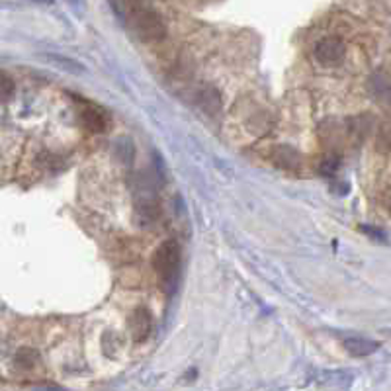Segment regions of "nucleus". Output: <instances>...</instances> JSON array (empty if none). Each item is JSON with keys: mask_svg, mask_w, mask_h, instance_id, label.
I'll return each mask as SVG.
<instances>
[{"mask_svg": "<svg viewBox=\"0 0 391 391\" xmlns=\"http://www.w3.org/2000/svg\"><path fill=\"white\" fill-rule=\"evenodd\" d=\"M180 247L177 241H164L163 245L155 251L153 256V268L159 276V284L164 290V293H175L180 280Z\"/></svg>", "mask_w": 391, "mask_h": 391, "instance_id": "f257e3e1", "label": "nucleus"}, {"mask_svg": "<svg viewBox=\"0 0 391 391\" xmlns=\"http://www.w3.org/2000/svg\"><path fill=\"white\" fill-rule=\"evenodd\" d=\"M131 25L135 36L147 43L161 41L166 36V25L161 20V16L147 6H141V2H137L135 8L131 10Z\"/></svg>", "mask_w": 391, "mask_h": 391, "instance_id": "f03ea898", "label": "nucleus"}, {"mask_svg": "<svg viewBox=\"0 0 391 391\" xmlns=\"http://www.w3.org/2000/svg\"><path fill=\"white\" fill-rule=\"evenodd\" d=\"M315 59L321 65H337L341 63L344 57V43L337 36H328V38L319 39L313 49Z\"/></svg>", "mask_w": 391, "mask_h": 391, "instance_id": "7ed1b4c3", "label": "nucleus"}, {"mask_svg": "<svg viewBox=\"0 0 391 391\" xmlns=\"http://www.w3.org/2000/svg\"><path fill=\"white\" fill-rule=\"evenodd\" d=\"M129 331H131L135 342H143L149 339L153 331V317L149 313V309L139 307V309L133 311V315L129 317Z\"/></svg>", "mask_w": 391, "mask_h": 391, "instance_id": "20e7f679", "label": "nucleus"}, {"mask_svg": "<svg viewBox=\"0 0 391 391\" xmlns=\"http://www.w3.org/2000/svg\"><path fill=\"white\" fill-rule=\"evenodd\" d=\"M80 120H82L85 127L90 129V131H94V133H102L108 127L106 115L102 114V110L94 108V106H85L82 112H80Z\"/></svg>", "mask_w": 391, "mask_h": 391, "instance_id": "39448f33", "label": "nucleus"}, {"mask_svg": "<svg viewBox=\"0 0 391 391\" xmlns=\"http://www.w3.org/2000/svg\"><path fill=\"white\" fill-rule=\"evenodd\" d=\"M198 104H200V108H202L205 114L215 115L219 112V108H221L219 92L214 87H205L200 92V96H198Z\"/></svg>", "mask_w": 391, "mask_h": 391, "instance_id": "423d86ee", "label": "nucleus"}, {"mask_svg": "<svg viewBox=\"0 0 391 391\" xmlns=\"http://www.w3.org/2000/svg\"><path fill=\"white\" fill-rule=\"evenodd\" d=\"M344 348H346V353L353 354V356H368V354L378 350L379 342L368 341V339H346Z\"/></svg>", "mask_w": 391, "mask_h": 391, "instance_id": "0eeeda50", "label": "nucleus"}, {"mask_svg": "<svg viewBox=\"0 0 391 391\" xmlns=\"http://www.w3.org/2000/svg\"><path fill=\"white\" fill-rule=\"evenodd\" d=\"M36 362H39V353L36 348L22 346L14 354V364H16V368H20V370H32V368L36 366Z\"/></svg>", "mask_w": 391, "mask_h": 391, "instance_id": "6e6552de", "label": "nucleus"}, {"mask_svg": "<svg viewBox=\"0 0 391 391\" xmlns=\"http://www.w3.org/2000/svg\"><path fill=\"white\" fill-rule=\"evenodd\" d=\"M51 63H55V67L69 71V73H82L85 69L80 67V63H76L73 59H67V57H59V55H47Z\"/></svg>", "mask_w": 391, "mask_h": 391, "instance_id": "1a4fd4ad", "label": "nucleus"}, {"mask_svg": "<svg viewBox=\"0 0 391 391\" xmlns=\"http://www.w3.org/2000/svg\"><path fill=\"white\" fill-rule=\"evenodd\" d=\"M14 94V80L8 75H2V100L6 102Z\"/></svg>", "mask_w": 391, "mask_h": 391, "instance_id": "9d476101", "label": "nucleus"}, {"mask_svg": "<svg viewBox=\"0 0 391 391\" xmlns=\"http://www.w3.org/2000/svg\"><path fill=\"white\" fill-rule=\"evenodd\" d=\"M30 2H38V4H53V0H30Z\"/></svg>", "mask_w": 391, "mask_h": 391, "instance_id": "9b49d317", "label": "nucleus"}, {"mask_svg": "<svg viewBox=\"0 0 391 391\" xmlns=\"http://www.w3.org/2000/svg\"><path fill=\"white\" fill-rule=\"evenodd\" d=\"M133 2H141V0H133Z\"/></svg>", "mask_w": 391, "mask_h": 391, "instance_id": "f8f14e48", "label": "nucleus"}, {"mask_svg": "<svg viewBox=\"0 0 391 391\" xmlns=\"http://www.w3.org/2000/svg\"><path fill=\"white\" fill-rule=\"evenodd\" d=\"M390 212H391V203H390Z\"/></svg>", "mask_w": 391, "mask_h": 391, "instance_id": "ddd939ff", "label": "nucleus"}]
</instances>
